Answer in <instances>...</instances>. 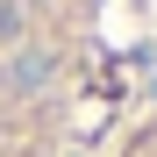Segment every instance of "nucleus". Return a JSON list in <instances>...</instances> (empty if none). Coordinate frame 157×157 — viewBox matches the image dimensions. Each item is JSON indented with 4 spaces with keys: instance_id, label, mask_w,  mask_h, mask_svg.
I'll use <instances>...</instances> for the list:
<instances>
[{
    "instance_id": "1",
    "label": "nucleus",
    "mask_w": 157,
    "mask_h": 157,
    "mask_svg": "<svg viewBox=\"0 0 157 157\" xmlns=\"http://www.w3.org/2000/svg\"><path fill=\"white\" fill-rule=\"evenodd\" d=\"M107 157H157V107H150L143 121H128L121 136L107 143Z\"/></svg>"
}]
</instances>
